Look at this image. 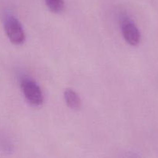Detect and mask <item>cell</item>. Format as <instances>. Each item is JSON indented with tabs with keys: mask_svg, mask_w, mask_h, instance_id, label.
<instances>
[{
	"mask_svg": "<svg viewBox=\"0 0 158 158\" xmlns=\"http://www.w3.org/2000/svg\"><path fill=\"white\" fill-rule=\"evenodd\" d=\"M6 33L13 44L22 45L26 40V35L19 21L13 16L6 17L4 23Z\"/></svg>",
	"mask_w": 158,
	"mask_h": 158,
	"instance_id": "6da1fadb",
	"label": "cell"
},
{
	"mask_svg": "<svg viewBox=\"0 0 158 158\" xmlns=\"http://www.w3.org/2000/svg\"><path fill=\"white\" fill-rule=\"evenodd\" d=\"M22 90L26 100L31 105L40 106L43 103V95L41 89L33 80L25 79L21 83Z\"/></svg>",
	"mask_w": 158,
	"mask_h": 158,
	"instance_id": "7a4b0ae2",
	"label": "cell"
},
{
	"mask_svg": "<svg viewBox=\"0 0 158 158\" xmlns=\"http://www.w3.org/2000/svg\"><path fill=\"white\" fill-rule=\"evenodd\" d=\"M122 33L123 38L131 46H138L141 40V35L138 28L130 19H124L122 23Z\"/></svg>",
	"mask_w": 158,
	"mask_h": 158,
	"instance_id": "3957f363",
	"label": "cell"
},
{
	"mask_svg": "<svg viewBox=\"0 0 158 158\" xmlns=\"http://www.w3.org/2000/svg\"><path fill=\"white\" fill-rule=\"evenodd\" d=\"M64 99L66 105L72 110H78L81 107L82 102L77 93L71 89H67L64 92Z\"/></svg>",
	"mask_w": 158,
	"mask_h": 158,
	"instance_id": "277c9868",
	"label": "cell"
},
{
	"mask_svg": "<svg viewBox=\"0 0 158 158\" xmlns=\"http://www.w3.org/2000/svg\"><path fill=\"white\" fill-rule=\"evenodd\" d=\"M46 4L48 9L53 13H60L65 8L63 0H46Z\"/></svg>",
	"mask_w": 158,
	"mask_h": 158,
	"instance_id": "5b68a950",
	"label": "cell"
}]
</instances>
